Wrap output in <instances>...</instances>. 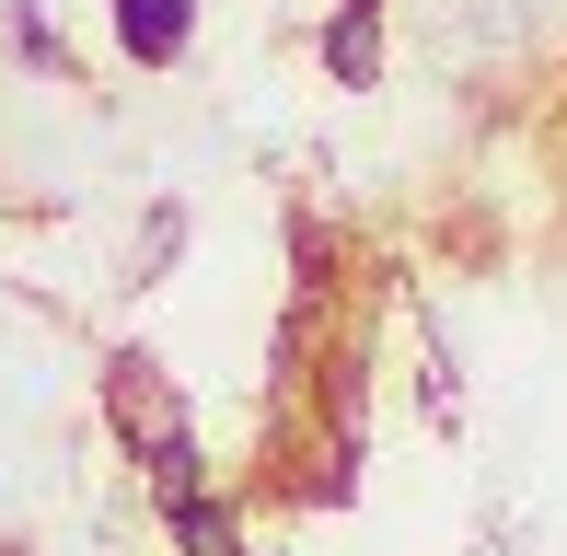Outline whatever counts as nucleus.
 Returning <instances> with one entry per match:
<instances>
[{
	"mask_svg": "<svg viewBox=\"0 0 567 556\" xmlns=\"http://www.w3.org/2000/svg\"><path fill=\"white\" fill-rule=\"evenodd\" d=\"M105 406H116V429H127V441H140V464L186 452V406L163 394V371H151L140 348H116V360H105Z\"/></svg>",
	"mask_w": 567,
	"mask_h": 556,
	"instance_id": "obj_1",
	"label": "nucleus"
},
{
	"mask_svg": "<svg viewBox=\"0 0 567 556\" xmlns=\"http://www.w3.org/2000/svg\"><path fill=\"white\" fill-rule=\"evenodd\" d=\"M116 47L140 70H174L197 47V0H116Z\"/></svg>",
	"mask_w": 567,
	"mask_h": 556,
	"instance_id": "obj_2",
	"label": "nucleus"
},
{
	"mask_svg": "<svg viewBox=\"0 0 567 556\" xmlns=\"http://www.w3.org/2000/svg\"><path fill=\"white\" fill-rule=\"evenodd\" d=\"M324 59H337V82H371V59H382V0H348V12L324 23Z\"/></svg>",
	"mask_w": 567,
	"mask_h": 556,
	"instance_id": "obj_3",
	"label": "nucleus"
},
{
	"mask_svg": "<svg viewBox=\"0 0 567 556\" xmlns=\"http://www.w3.org/2000/svg\"><path fill=\"white\" fill-rule=\"evenodd\" d=\"M163 522H174V545H186V556H244L220 498H163Z\"/></svg>",
	"mask_w": 567,
	"mask_h": 556,
	"instance_id": "obj_4",
	"label": "nucleus"
},
{
	"mask_svg": "<svg viewBox=\"0 0 567 556\" xmlns=\"http://www.w3.org/2000/svg\"><path fill=\"white\" fill-rule=\"evenodd\" d=\"M12 47H23L35 70H59V23H47V12H12Z\"/></svg>",
	"mask_w": 567,
	"mask_h": 556,
	"instance_id": "obj_5",
	"label": "nucleus"
}]
</instances>
